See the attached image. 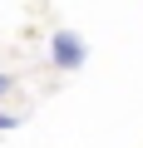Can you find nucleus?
Here are the masks:
<instances>
[{
	"mask_svg": "<svg viewBox=\"0 0 143 148\" xmlns=\"http://www.w3.org/2000/svg\"><path fill=\"white\" fill-rule=\"evenodd\" d=\"M84 64H89V45H84V35L69 30V25H59V30L49 35V69H59V74H79Z\"/></svg>",
	"mask_w": 143,
	"mask_h": 148,
	"instance_id": "obj_1",
	"label": "nucleus"
},
{
	"mask_svg": "<svg viewBox=\"0 0 143 148\" xmlns=\"http://www.w3.org/2000/svg\"><path fill=\"white\" fill-rule=\"evenodd\" d=\"M10 89H15V79H10V74H0V99H5Z\"/></svg>",
	"mask_w": 143,
	"mask_h": 148,
	"instance_id": "obj_3",
	"label": "nucleus"
},
{
	"mask_svg": "<svg viewBox=\"0 0 143 148\" xmlns=\"http://www.w3.org/2000/svg\"><path fill=\"white\" fill-rule=\"evenodd\" d=\"M20 128V114H5V109H0V133H15Z\"/></svg>",
	"mask_w": 143,
	"mask_h": 148,
	"instance_id": "obj_2",
	"label": "nucleus"
}]
</instances>
